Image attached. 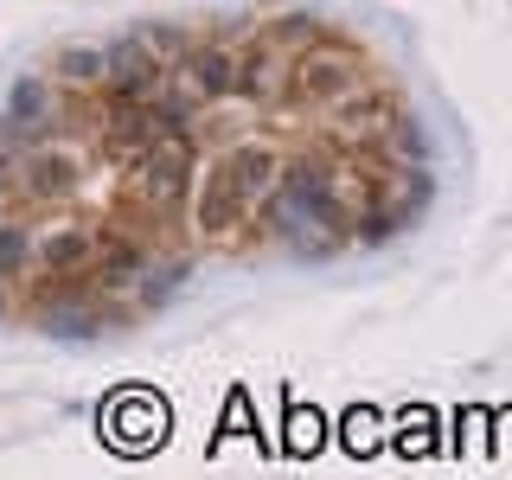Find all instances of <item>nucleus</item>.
<instances>
[{"label": "nucleus", "mask_w": 512, "mask_h": 480, "mask_svg": "<svg viewBox=\"0 0 512 480\" xmlns=\"http://www.w3.org/2000/svg\"><path fill=\"white\" fill-rule=\"evenodd\" d=\"M250 218L276 244H288V256H301V263H333V256L352 250V205L327 160H288V167H276V180H269V192L256 199Z\"/></svg>", "instance_id": "1"}, {"label": "nucleus", "mask_w": 512, "mask_h": 480, "mask_svg": "<svg viewBox=\"0 0 512 480\" xmlns=\"http://www.w3.org/2000/svg\"><path fill=\"white\" fill-rule=\"evenodd\" d=\"M276 167L282 160L269 154V148H256V141H237V148H224L218 154V167L205 173V199H199V231L205 237H224V231H237L250 212H256V199L269 192V180H276Z\"/></svg>", "instance_id": "2"}, {"label": "nucleus", "mask_w": 512, "mask_h": 480, "mask_svg": "<svg viewBox=\"0 0 512 480\" xmlns=\"http://www.w3.org/2000/svg\"><path fill=\"white\" fill-rule=\"evenodd\" d=\"M122 167H128L135 199L154 205L160 218H173V212H186V199H192V173H199V135H160V141H148L141 154H128Z\"/></svg>", "instance_id": "3"}, {"label": "nucleus", "mask_w": 512, "mask_h": 480, "mask_svg": "<svg viewBox=\"0 0 512 480\" xmlns=\"http://www.w3.org/2000/svg\"><path fill=\"white\" fill-rule=\"evenodd\" d=\"M365 84V58L346 39H320L308 52L288 58V96H308V103H340L346 90Z\"/></svg>", "instance_id": "4"}, {"label": "nucleus", "mask_w": 512, "mask_h": 480, "mask_svg": "<svg viewBox=\"0 0 512 480\" xmlns=\"http://www.w3.org/2000/svg\"><path fill=\"white\" fill-rule=\"evenodd\" d=\"M64 122V103H58V77H13L7 103H0V148H32V141H52Z\"/></svg>", "instance_id": "5"}, {"label": "nucleus", "mask_w": 512, "mask_h": 480, "mask_svg": "<svg viewBox=\"0 0 512 480\" xmlns=\"http://www.w3.org/2000/svg\"><path fill=\"white\" fill-rule=\"evenodd\" d=\"M77 154L64 148V141H32V148H13V192H26V199L52 205V199H71L77 192Z\"/></svg>", "instance_id": "6"}, {"label": "nucleus", "mask_w": 512, "mask_h": 480, "mask_svg": "<svg viewBox=\"0 0 512 480\" xmlns=\"http://www.w3.org/2000/svg\"><path fill=\"white\" fill-rule=\"evenodd\" d=\"M167 77L186 84L205 109L231 103V96H237V52H231V39H186V52H180V64H173Z\"/></svg>", "instance_id": "7"}, {"label": "nucleus", "mask_w": 512, "mask_h": 480, "mask_svg": "<svg viewBox=\"0 0 512 480\" xmlns=\"http://www.w3.org/2000/svg\"><path fill=\"white\" fill-rule=\"evenodd\" d=\"M90 256H96V231H52V237H39V282H52V276H84L90 269Z\"/></svg>", "instance_id": "8"}, {"label": "nucleus", "mask_w": 512, "mask_h": 480, "mask_svg": "<svg viewBox=\"0 0 512 480\" xmlns=\"http://www.w3.org/2000/svg\"><path fill=\"white\" fill-rule=\"evenodd\" d=\"M276 77H288V64L276 58V45L256 32L250 52H237V96H250V103H276Z\"/></svg>", "instance_id": "9"}, {"label": "nucleus", "mask_w": 512, "mask_h": 480, "mask_svg": "<svg viewBox=\"0 0 512 480\" xmlns=\"http://www.w3.org/2000/svg\"><path fill=\"white\" fill-rule=\"evenodd\" d=\"M109 429H116V448H128V455H141V448L160 442V429H167V416H160V404H148V397L128 391L122 410L109 416Z\"/></svg>", "instance_id": "10"}, {"label": "nucleus", "mask_w": 512, "mask_h": 480, "mask_svg": "<svg viewBox=\"0 0 512 480\" xmlns=\"http://www.w3.org/2000/svg\"><path fill=\"white\" fill-rule=\"evenodd\" d=\"M0 276L7 282H32L39 276V237L26 218H0Z\"/></svg>", "instance_id": "11"}, {"label": "nucleus", "mask_w": 512, "mask_h": 480, "mask_svg": "<svg viewBox=\"0 0 512 480\" xmlns=\"http://www.w3.org/2000/svg\"><path fill=\"white\" fill-rule=\"evenodd\" d=\"M52 77L58 84H71V90H103V77H109V58H103V45H64V52L52 58Z\"/></svg>", "instance_id": "12"}, {"label": "nucleus", "mask_w": 512, "mask_h": 480, "mask_svg": "<svg viewBox=\"0 0 512 480\" xmlns=\"http://www.w3.org/2000/svg\"><path fill=\"white\" fill-rule=\"evenodd\" d=\"M263 39L276 45V52H282V45H288V52H308V45H320V39H333V32L320 26L314 13H282V20H269V32H263Z\"/></svg>", "instance_id": "13"}]
</instances>
